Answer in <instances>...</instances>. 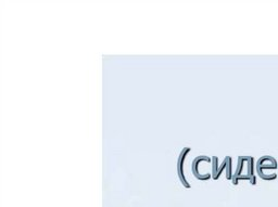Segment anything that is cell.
<instances>
[{"label":"cell","instance_id":"1","mask_svg":"<svg viewBox=\"0 0 278 207\" xmlns=\"http://www.w3.org/2000/svg\"><path fill=\"white\" fill-rule=\"evenodd\" d=\"M250 180L251 183L255 184L254 177V159L251 156H240L238 158V166L235 172L233 183L237 184L238 180Z\"/></svg>","mask_w":278,"mask_h":207},{"label":"cell","instance_id":"2","mask_svg":"<svg viewBox=\"0 0 278 207\" xmlns=\"http://www.w3.org/2000/svg\"><path fill=\"white\" fill-rule=\"evenodd\" d=\"M256 172L257 175L266 181H273L277 178V172L275 170L278 169V163L273 156L264 155L259 158L256 162Z\"/></svg>","mask_w":278,"mask_h":207}]
</instances>
